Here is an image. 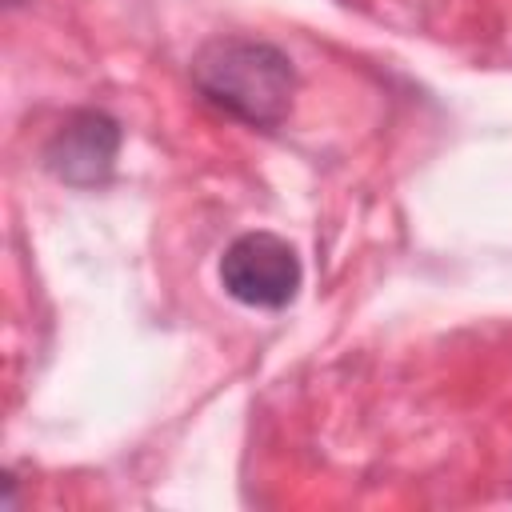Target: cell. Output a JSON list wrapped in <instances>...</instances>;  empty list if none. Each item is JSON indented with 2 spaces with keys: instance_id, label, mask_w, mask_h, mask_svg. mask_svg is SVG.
<instances>
[{
  "instance_id": "6da1fadb",
  "label": "cell",
  "mask_w": 512,
  "mask_h": 512,
  "mask_svg": "<svg viewBox=\"0 0 512 512\" xmlns=\"http://www.w3.org/2000/svg\"><path fill=\"white\" fill-rule=\"evenodd\" d=\"M196 92L248 128H280L292 112L296 68L284 48L260 36H216L192 56Z\"/></svg>"
},
{
  "instance_id": "7a4b0ae2",
  "label": "cell",
  "mask_w": 512,
  "mask_h": 512,
  "mask_svg": "<svg viewBox=\"0 0 512 512\" xmlns=\"http://www.w3.org/2000/svg\"><path fill=\"white\" fill-rule=\"evenodd\" d=\"M304 280L296 248L276 232H244L236 236L220 256V284L224 292L244 308L280 312L296 300Z\"/></svg>"
},
{
  "instance_id": "3957f363",
  "label": "cell",
  "mask_w": 512,
  "mask_h": 512,
  "mask_svg": "<svg viewBox=\"0 0 512 512\" xmlns=\"http://www.w3.org/2000/svg\"><path fill=\"white\" fill-rule=\"evenodd\" d=\"M116 152H120V124L108 112L80 108L44 144V164L56 180L72 188H92L112 176Z\"/></svg>"
},
{
  "instance_id": "277c9868",
  "label": "cell",
  "mask_w": 512,
  "mask_h": 512,
  "mask_svg": "<svg viewBox=\"0 0 512 512\" xmlns=\"http://www.w3.org/2000/svg\"><path fill=\"white\" fill-rule=\"evenodd\" d=\"M8 4H20V0H8Z\"/></svg>"
}]
</instances>
